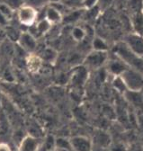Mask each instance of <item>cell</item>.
Wrapping results in <instances>:
<instances>
[{"label": "cell", "instance_id": "cell-1", "mask_svg": "<svg viewBox=\"0 0 143 151\" xmlns=\"http://www.w3.org/2000/svg\"><path fill=\"white\" fill-rule=\"evenodd\" d=\"M114 55L122 60L129 68L143 73V57L133 53L123 42H119L113 48Z\"/></svg>", "mask_w": 143, "mask_h": 151}, {"label": "cell", "instance_id": "cell-2", "mask_svg": "<svg viewBox=\"0 0 143 151\" xmlns=\"http://www.w3.org/2000/svg\"><path fill=\"white\" fill-rule=\"evenodd\" d=\"M121 77L125 83L128 90L131 91H142L143 90V73L128 68Z\"/></svg>", "mask_w": 143, "mask_h": 151}, {"label": "cell", "instance_id": "cell-3", "mask_svg": "<svg viewBox=\"0 0 143 151\" xmlns=\"http://www.w3.org/2000/svg\"><path fill=\"white\" fill-rule=\"evenodd\" d=\"M108 60V52L106 51H89L83 60V65L86 68L99 69L104 66Z\"/></svg>", "mask_w": 143, "mask_h": 151}, {"label": "cell", "instance_id": "cell-4", "mask_svg": "<svg viewBox=\"0 0 143 151\" xmlns=\"http://www.w3.org/2000/svg\"><path fill=\"white\" fill-rule=\"evenodd\" d=\"M15 13L17 21L22 26L28 28L37 22V9L32 6L23 5Z\"/></svg>", "mask_w": 143, "mask_h": 151}, {"label": "cell", "instance_id": "cell-5", "mask_svg": "<svg viewBox=\"0 0 143 151\" xmlns=\"http://www.w3.org/2000/svg\"><path fill=\"white\" fill-rule=\"evenodd\" d=\"M127 47L136 55L143 57V35L138 32L128 33L122 41Z\"/></svg>", "mask_w": 143, "mask_h": 151}, {"label": "cell", "instance_id": "cell-6", "mask_svg": "<svg viewBox=\"0 0 143 151\" xmlns=\"http://www.w3.org/2000/svg\"><path fill=\"white\" fill-rule=\"evenodd\" d=\"M16 43L27 53H32L37 49V39L34 38L27 31L21 32L19 39Z\"/></svg>", "mask_w": 143, "mask_h": 151}, {"label": "cell", "instance_id": "cell-7", "mask_svg": "<svg viewBox=\"0 0 143 151\" xmlns=\"http://www.w3.org/2000/svg\"><path fill=\"white\" fill-rule=\"evenodd\" d=\"M24 65L27 70L32 74H37L42 70L43 60L41 56L36 53H28L24 59Z\"/></svg>", "mask_w": 143, "mask_h": 151}, {"label": "cell", "instance_id": "cell-8", "mask_svg": "<svg viewBox=\"0 0 143 151\" xmlns=\"http://www.w3.org/2000/svg\"><path fill=\"white\" fill-rule=\"evenodd\" d=\"M73 151H92L93 142L85 136H75L69 139Z\"/></svg>", "mask_w": 143, "mask_h": 151}, {"label": "cell", "instance_id": "cell-9", "mask_svg": "<svg viewBox=\"0 0 143 151\" xmlns=\"http://www.w3.org/2000/svg\"><path fill=\"white\" fill-rule=\"evenodd\" d=\"M42 147L41 140L32 135H25L18 145L17 151H39Z\"/></svg>", "mask_w": 143, "mask_h": 151}, {"label": "cell", "instance_id": "cell-10", "mask_svg": "<svg viewBox=\"0 0 143 151\" xmlns=\"http://www.w3.org/2000/svg\"><path fill=\"white\" fill-rule=\"evenodd\" d=\"M106 70L107 72H109L111 75H113L114 77L116 76H121L125 70H126L129 67L125 64L122 60H121L119 58L112 59L107 60L106 62Z\"/></svg>", "mask_w": 143, "mask_h": 151}, {"label": "cell", "instance_id": "cell-11", "mask_svg": "<svg viewBox=\"0 0 143 151\" xmlns=\"http://www.w3.org/2000/svg\"><path fill=\"white\" fill-rule=\"evenodd\" d=\"M124 98L133 107L141 109L143 108V94L141 91H131L127 90L123 93Z\"/></svg>", "mask_w": 143, "mask_h": 151}, {"label": "cell", "instance_id": "cell-12", "mask_svg": "<svg viewBox=\"0 0 143 151\" xmlns=\"http://www.w3.org/2000/svg\"><path fill=\"white\" fill-rule=\"evenodd\" d=\"M45 19L51 25H57V24H62L63 15L54 6H52L51 5L48 4L47 7H46Z\"/></svg>", "mask_w": 143, "mask_h": 151}, {"label": "cell", "instance_id": "cell-13", "mask_svg": "<svg viewBox=\"0 0 143 151\" xmlns=\"http://www.w3.org/2000/svg\"><path fill=\"white\" fill-rule=\"evenodd\" d=\"M14 46L15 43L6 39L0 42V58L4 57L5 59L12 60L14 57Z\"/></svg>", "mask_w": 143, "mask_h": 151}, {"label": "cell", "instance_id": "cell-14", "mask_svg": "<svg viewBox=\"0 0 143 151\" xmlns=\"http://www.w3.org/2000/svg\"><path fill=\"white\" fill-rule=\"evenodd\" d=\"M84 14H85V9H83V8L72 9L70 12H68L67 14H65L63 16L62 24L70 25V24L77 23L84 16Z\"/></svg>", "mask_w": 143, "mask_h": 151}, {"label": "cell", "instance_id": "cell-15", "mask_svg": "<svg viewBox=\"0 0 143 151\" xmlns=\"http://www.w3.org/2000/svg\"><path fill=\"white\" fill-rule=\"evenodd\" d=\"M109 44L101 36H94L91 41V49L96 51H106L109 50Z\"/></svg>", "mask_w": 143, "mask_h": 151}, {"label": "cell", "instance_id": "cell-16", "mask_svg": "<svg viewBox=\"0 0 143 151\" xmlns=\"http://www.w3.org/2000/svg\"><path fill=\"white\" fill-rule=\"evenodd\" d=\"M41 56L43 62H47L50 64H53L58 58V52L55 49L51 47H46L42 50V53L39 54Z\"/></svg>", "mask_w": 143, "mask_h": 151}, {"label": "cell", "instance_id": "cell-17", "mask_svg": "<svg viewBox=\"0 0 143 151\" xmlns=\"http://www.w3.org/2000/svg\"><path fill=\"white\" fill-rule=\"evenodd\" d=\"M95 142L100 147H107L111 145V137L104 131H97L95 135Z\"/></svg>", "mask_w": 143, "mask_h": 151}, {"label": "cell", "instance_id": "cell-18", "mask_svg": "<svg viewBox=\"0 0 143 151\" xmlns=\"http://www.w3.org/2000/svg\"><path fill=\"white\" fill-rule=\"evenodd\" d=\"M5 29V32H6V39H8L9 41L16 43L17 41H18L19 39V37H20V34H21V31L20 29L18 28H16L14 26H13L12 24H8L6 26L4 27Z\"/></svg>", "mask_w": 143, "mask_h": 151}, {"label": "cell", "instance_id": "cell-19", "mask_svg": "<svg viewBox=\"0 0 143 151\" xmlns=\"http://www.w3.org/2000/svg\"><path fill=\"white\" fill-rule=\"evenodd\" d=\"M70 35L72 37V39L77 42H82L86 38V33L84 27L79 25H76L71 28Z\"/></svg>", "mask_w": 143, "mask_h": 151}, {"label": "cell", "instance_id": "cell-20", "mask_svg": "<svg viewBox=\"0 0 143 151\" xmlns=\"http://www.w3.org/2000/svg\"><path fill=\"white\" fill-rule=\"evenodd\" d=\"M54 144H55V148L58 151H73L72 147H71L69 139L64 137L55 138Z\"/></svg>", "mask_w": 143, "mask_h": 151}, {"label": "cell", "instance_id": "cell-21", "mask_svg": "<svg viewBox=\"0 0 143 151\" xmlns=\"http://www.w3.org/2000/svg\"><path fill=\"white\" fill-rule=\"evenodd\" d=\"M35 27H36V30L38 32L39 36H42L45 35L47 33H49V32L50 31L52 25L46 20V19H43V20L38 21L36 24H35Z\"/></svg>", "mask_w": 143, "mask_h": 151}, {"label": "cell", "instance_id": "cell-22", "mask_svg": "<svg viewBox=\"0 0 143 151\" xmlns=\"http://www.w3.org/2000/svg\"><path fill=\"white\" fill-rule=\"evenodd\" d=\"M113 86L120 93H124L128 89L125 86V83L123 82L122 78L121 76H116V77H114V80H113Z\"/></svg>", "mask_w": 143, "mask_h": 151}, {"label": "cell", "instance_id": "cell-23", "mask_svg": "<svg viewBox=\"0 0 143 151\" xmlns=\"http://www.w3.org/2000/svg\"><path fill=\"white\" fill-rule=\"evenodd\" d=\"M0 78H1L6 83H12L14 81V71L9 68H5L1 70V74H0Z\"/></svg>", "mask_w": 143, "mask_h": 151}, {"label": "cell", "instance_id": "cell-24", "mask_svg": "<svg viewBox=\"0 0 143 151\" xmlns=\"http://www.w3.org/2000/svg\"><path fill=\"white\" fill-rule=\"evenodd\" d=\"M0 3L5 4L14 12H16L23 5H24L23 0H0Z\"/></svg>", "mask_w": 143, "mask_h": 151}, {"label": "cell", "instance_id": "cell-25", "mask_svg": "<svg viewBox=\"0 0 143 151\" xmlns=\"http://www.w3.org/2000/svg\"><path fill=\"white\" fill-rule=\"evenodd\" d=\"M0 13L3 14L7 19L11 20V19L13 18V16H14V12L11 8H9L7 6H6L5 4L0 3Z\"/></svg>", "mask_w": 143, "mask_h": 151}, {"label": "cell", "instance_id": "cell-26", "mask_svg": "<svg viewBox=\"0 0 143 151\" xmlns=\"http://www.w3.org/2000/svg\"><path fill=\"white\" fill-rule=\"evenodd\" d=\"M97 6H99V0H83L82 1V8L85 10L92 9Z\"/></svg>", "mask_w": 143, "mask_h": 151}, {"label": "cell", "instance_id": "cell-27", "mask_svg": "<svg viewBox=\"0 0 143 151\" xmlns=\"http://www.w3.org/2000/svg\"><path fill=\"white\" fill-rule=\"evenodd\" d=\"M24 5H29L32 6L33 7H35L36 9L40 8L41 6L46 5V1L45 0H23Z\"/></svg>", "mask_w": 143, "mask_h": 151}, {"label": "cell", "instance_id": "cell-28", "mask_svg": "<svg viewBox=\"0 0 143 151\" xmlns=\"http://www.w3.org/2000/svg\"><path fill=\"white\" fill-rule=\"evenodd\" d=\"M85 71L84 70H78L74 75H73V77H72V79L77 83V84H80L81 82L84 81L85 79Z\"/></svg>", "mask_w": 143, "mask_h": 151}, {"label": "cell", "instance_id": "cell-29", "mask_svg": "<svg viewBox=\"0 0 143 151\" xmlns=\"http://www.w3.org/2000/svg\"><path fill=\"white\" fill-rule=\"evenodd\" d=\"M127 147L122 143H115L112 146L111 151H126Z\"/></svg>", "mask_w": 143, "mask_h": 151}, {"label": "cell", "instance_id": "cell-30", "mask_svg": "<svg viewBox=\"0 0 143 151\" xmlns=\"http://www.w3.org/2000/svg\"><path fill=\"white\" fill-rule=\"evenodd\" d=\"M10 24V20L7 19L3 14L0 13V26L1 27H5L6 25H8Z\"/></svg>", "mask_w": 143, "mask_h": 151}, {"label": "cell", "instance_id": "cell-31", "mask_svg": "<svg viewBox=\"0 0 143 151\" xmlns=\"http://www.w3.org/2000/svg\"><path fill=\"white\" fill-rule=\"evenodd\" d=\"M126 151H143V146L139 145V144H135V145H132L131 147L127 148Z\"/></svg>", "mask_w": 143, "mask_h": 151}, {"label": "cell", "instance_id": "cell-32", "mask_svg": "<svg viewBox=\"0 0 143 151\" xmlns=\"http://www.w3.org/2000/svg\"><path fill=\"white\" fill-rule=\"evenodd\" d=\"M0 151H12V149L8 144L2 142V143H0Z\"/></svg>", "mask_w": 143, "mask_h": 151}, {"label": "cell", "instance_id": "cell-33", "mask_svg": "<svg viewBox=\"0 0 143 151\" xmlns=\"http://www.w3.org/2000/svg\"><path fill=\"white\" fill-rule=\"evenodd\" d=\"M141 14L143 15V2H142V6H141Z\"/></svg>", "mask_w": 143, "mask_h": 151}, {"label": "cell", "instance_id": "cell-34", "mask_svg": "<svg viewBox=\"0 0 143 151\" xmlns=\"http://www.w3.org/2000/svg\"><path fill=\"white\" fill-rule=\"evenodd\" d=\"M48 151H58L56 148H53V149H50V150H48Z\"/></svg>", "mask_w": 143, "mask_h": 151}, {"label": "cell", "instance_id": "cell-35", "mask_svg": "<svg viewBox=\"0 0 143 151\" xmlns=\"http://www.w3.org/2000/svg\"><path fill=\"white\" fill-rule=\"evenodd\" d=\"M0 106H1V94H0Z\"/></svg>", "mask_w": 143, "mask_h": 151}, {"label": "cell", "instance_id": "cell-36", "mask_svg": "<svg viewBox=\"0 0 143 151\" xmlns=\"http://www.w3.org/2000/svg\"><path fill=\"white\" fill-rule=\"evenodd\" d=\"M1 70H2V69H1V67H0V74H1Z\"/></svg>", "mask_w": 143, "mask_h": 151}, {"label": "cell", "instance_id": "cell-37", "mask_svg": "<svg viewBox=\"0 0 143 151\" xmlns=\"http://www.w3.org/2000/svg\"><path fill=\"white\" fill-rule=\"evenodd\" d=\"M141 92H142V94H143V90H142V91H141Z\"/></svg>", "mask_w": 143, "mask_h": 151}, {"label": "cell", "instance_id": "cell-38", "mask_svg": "<svg viewBox=\"0 0 143 151\" xmlns=\"http://www.w3.org/2000/svg\"><path fill=\"white\" fill-rule=\"evenodd\" d=\"M45 1H49V0H45Z\"/></svg>", "mask_w": 143, "mask_h": 151}]
</instances>
